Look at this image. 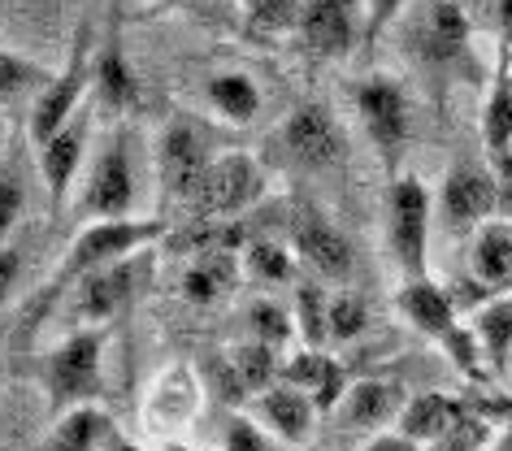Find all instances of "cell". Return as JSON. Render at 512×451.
Here are the masks:
<instances>
[{
  "label": "cell",
  "mask_w": 512,
  "mask_h": 451,
  "mask_svg": "<svg viewBox=\"0 0 512 451\" xmlns=\"http://www.w3.org/2000/svg\"><path fill=\"white\" fill-rule=\"evenodd\" d=\"M161 235H165V222H161V217H118V222H83L79 230H74L66 256H61L57 278L48 282L44 300L35 304V317H40L44 308H48V300H57L61 291H74L83 278L100 274V269L122 265V261H131V256L148 252Z\"/></svg>",
  "instance_id": "cell-1"
},
{
  "label": "cell",
  "mask_w": 512,
  "mask_h": 451,
  "mask_svg": "<svg viewBox=\"0 0 512 451\" xmlns=\"http://www.w3.org/2000/svg\"><path fill=\"white\" fill-rule=\"evenodd\" d=\"M139 170H135V144L126 126L113 131L92 148V161L79 178L70 209L83 222H118V217H139Z\"/></svg>",
  "instance_id": "cell-2"
},
{
  "label": "cell",
  "mask_w": 512,
  "mask_h": 451,
  "mask_svg": "<svg viewBox=\"0 0 512 451\" xmlns=\"http://www.w3.org/2000/svg\"><path fill=\"white\" fill-rule=\"evenodd\" d=\"M395 308H400L413 330H421L426 339L439 343L443 352L452 356V365L465 369L473 382L491 378V369H486V360H482V347L473 339V326L460 321V308L447 287H439L434 278H404L400 287H395Z\"/></svg>",
  "instance_id": "cell-3"
},
{
  "label": "cell",
  "mask_w": 512,
  "mask_h": 451,
  "mask_svg": "<svg viewBox=\"0 0 512 451\" xmlns=\"http://www.w3.org/2000/svg\"><path fill=\"white\" fill-rule=\"evenodd\" d=\"M92 79H96V31L87 27V22H79V31H74V44H70V53H66V66H61V74L48 79V87L35 96V105H31L27 135H31L35 148L48 144V139H53L61 126H70L87 109Z\"/></svg>",
  "instance_id": "cell-4"
},
{
  "label": "cell",
  "mask_w": 512,
  "mask_h": 451,
  "mask_svg": "<svg viewBox=\"0 0 512 451\" xmlns=\"http://www.w3.org/2000/svg\"><path fill=\"white\" fill-rule=\"evenodd\" d=\"M434 200L417 174H395L387 187V248L404 278H430Z\"/></svg>",
  "instance_id": "cell-5"
},
{
  "label": "cell",
  "mask_w": 512,
  "mask_h": 451,
  "mask_svg": "<svg viewBox=\"0 0 512 451\" xmlns=\"http://www.w3.org/2000/svg\"><path fill=\"white\" fill-rule=\"evenodd\" d=\"M265 191H270V174L252 152H217L213 165L204 170L196 200H191V213H196L200 226L235 222L239 213H248L265 200Z\"/></svg>",
  "instance_id": "cell-6"
},
{
  "label": "cell",
  "mask_w": 512,
  "mask_h": 451,
  "mask_svg": "<svg viewBox=\"0 0 512 451\" xmlns=\"http://www.w3.org/2000/svg\"><path fill=\"white\" fill-rule=\"evenodd\" d=\"M352 100H356V113H361L365 135L378 152L382 170H387V178H395L404 152H408V126H413L404 83L391 79V74H365V79L352 87Z\"/></svg>",
  "instance_id": "cell-7"
},
{
  "label": "cell",
  "mask_w": 512,
  "mask_h": 451,
  "mask_svg": "<svg viewBox=\"0 0 512 451\" xmlns=\"http://www.w3.org/2000/svg\"><path fill=\"white\" fill-rule=\"evenodd\" d=\"M100 360H105V334L100 326H79L66 334L53 352L40 360V378L53 404L79 408V404H96L100 395Z\"/></svg>",
  "instance_id": "cell-8"
},
{
  "label": "cell",
  "mask_w": 512,
  "mask_h": 451,
  "mask_svg": "<svg viewBox=\"0 0 512 451\" xmlns=\"http://www.w3.org/2000/svg\"><path fill=\"white\" fill-rule=\"evenodd\" d=\"M213 144L209 135L200 131L191 118H174L165 122V131L157 139V178H161V191L170 204H187L196 200V191L204 183V170L213 165Z\"/></svg>",
  "instance_id": "cell-9"
},
{
  "label": "cell",
  "mask_w": 512,
  "mask_h": 451,
  "mask_svg": "<svg viewBox=\"0 0 512 451\" xmlns=\"http://www.w3.org/2000/svg\"><path fill=\"white\" fill-rule=\"evenodd\" d=\"M291 248H296L300 261L313 269L317 282L343 287V282L356 274L352 239L343 235L322 209H313V204H300V209L291 213Z\"/></svg>",
  "instance_id": "cell-10"
},
{
  "label": "cell",
  "mask_w": 512,
  "mask_h": 451,
  "mask_svg": "<svg viewBox=\"0 0 512 451\" xmlns=\"http://www.w3.org/2000/svg\"><path fill=\"white\" fill-rule=\"evenodd\" d=\"M296 35L304 53L322 61L352 57V48L365 44V0H304Z\"/></svg>",
  "instance_id": "cell-11"
},
{
  "label": "cell",
  "mask_w": 512,
  "mask_h": 451,
  "mask_svg": "<svg viewBox=\"0 0 512 451\" xmlns=\"http://www.w3.org/2000/svg\"><path fill=\"white\" fill-rule=\"evenodd\" d=\"M439 217L452 235H473L491 217H499V183L495 170L473 161H460L447 170L439 187Z\"/></svg>",
  "instance_id": "cell-12"
},
{
  "label": "cell",
  "mask_w": 512,
  "mask_h": 451,
  "mask_svg": "<svg viewBox=\"0 0 512 451\" xmlns=\"http://www.w3.org/2000/svg\"><path fill=\"white\" fill-rule=\"evenodd\" d=\"M92 161V109H83L70 126L48 139V144L35 148V170H40L48 196H53L57 209H66L79 191V178Z\"/></svg>",
  "instance_id": "cell-13"
},
{
  "label": "cell",
  "mask_w": 512,
  "mask_h": 451,
  "mask_svg": "<svg viewBox=\"0 0 512 451\" xmlns=\"http://www.w3.org/2000/svg\"><path fill=\"white\" fill-rule=\"evenodd\" d=\"M92 96L100 109L118 113V118H131L139 109V79L126 61L122 48V14H118V0H109L105 9V35L96 44V79H92Z\"/></svg>",
  "instance_id": "cell-14"
},
{
  "label": "cell",
  "mask_w": 512,
  "mask_h": 451,
  "mask_svg": "<svg viewBox=\"0 0 512 451\" xmlns=\"http://www.w3.org/2000/svg\"><path fill=\"white\" fill-rule=\"evenodd\" d=\"M283 148L287 157L300 165V170H330L343 157V131L335 122V113L326 105H300L291 118L283 122Z\"/></svg>",
  "instance_id": "cell-15"
},
{
  "label": "cell",
  "mask_w": 512,
  "mask_h": 451,
  "mask_svg": "<svg viewBox=\"0 0 512 451\" xmlns=\"http://www.w3.org/2000/svg\"><path fill=\"white\" fill-rule=\"evenodd\" d=\"M469 278L491 295H512V217H491L469 235Z\"/></svg>",
  "instance_id": "cell-16"
},
{
  "label": "cell",
  "mask_w": 512,
  "mask_h": 451,
  "mask_svg": "<svg viewBox=\"0 0 512 451\" xmlns=\"http://www.w3.org/2000/svg\"><path fill=\"white\" fill-rule=\"evenodd\" d=\"M256 404H261V425L270 434H278L287 447H304L313 438V425H317V404L309 391H300V386L291 382H274L270 391L256 395Z\"/></svg>",
  "instance_id": "cell-17"
},
{
  "label": "cell",
  "mask_w": 512,
  "mask_h": 451,
  "mask_svg": "<svg viewBox=\"0 0 512 451\" xmlns=\"http://www.w3.org/2000/svg\"><path fill=\"white\" fill-rule=\"evenodd\" d=\"M408 408V395L400 382H387V378H365L348 386V395H343V425L348 430H365V434H378L387 430L391 421H400Z\"/></svg>",
  "instance_id": "cell-18"
},
{
  "label": "cell",
  "mask_w": 512,
  "mask_h": 451,
  "mask_svg": "<svg viewBox=\"0 0 512 451\" xmlns=\"http://www.w3.org/2000/svg\"><path fill=\"white\" fill-rule=\"evenodd\" d=\"M278 382H291V386H300V391H309L322 417H326V412H335L343 404V395H348L343 365L335 356H326L322 347H304V352L287 356L283 360V378H278Z\"/></svg>",
  "instance_id": "cell-19"
},
{
  "label": "cell",
  "mask_w": 512,
  "mask_h": 451,
  "mask_svg": "<svg viewBox=\"0 0 512 451\" xmlns=\"http://www.w3.org/2000/svg\"><path fill=\"white\" fill-rule=\"evenodd\" d=\"M469 421L473 417H469V408L460 404V399L430 391V395L408 399V408L400 417V434L413 438L417 447H439L443 438H452L460 425H469Z\"/></svg>",
  "instance_id": "cell-20"
},
{
  "label": "cell",
  "mask_w": 512,
  "mask_h": 451,
  "mask_svg": "<svg viewBox=\"0 0 512 451\" xmlns=\"http://www.w3.org/2000/svg\"><path fill=\"white\" fill-rule=\"evenodd\" d=\"M243 282V261L230 248H204L191 256L187 274H183V295L191 304H217L226 295H235Z\"/></svg>",
  "instance_id": "cell-21"
},
{
  "label": "cell",
  "mask_w": 512,
  "mask_h": 451,
  "mask_svg": "<svg viewBox=\"0 0 512 451\" xmlns=\"http://www.w3.org/2000/svg\"><path fill=\"white\" fill-rule=\"evenodd\" d=\"M417 48L434 66H447L469 48V18L456 0H430L426 18L417 27Z\"/></svg>",
  "instance_id": "cell-22"
},
{
  "label": "cell",
  "mask_w": 512,
  "mask_h": 451,
  "mask_svg": "<svg viewBox=\"0 0 512 451\" xmlns=\"http://www.w3.org/2000/svg\"><path fill=\"white\" fill-rule=\"evenodd\" d=\"M135 287V256L131 261H122V265H109V269H100V274L92 278H83L79 287V300H74V317L87 321V326H100V321H109L113 313L122 308V300L131 295Z\"/></svg>",
  "instance_id": "cell-23"
},
{
  "label": "cell",
  "mask_w": 512,
  "mask_h": 451,
  "mask_svg": "<svg viewBox=\"0 0 512 451\" xmlns=\"http://www.w3.org/2000/svg\"><path fill=\"white\" fill-rule=\"evenodd\" d=\"M196 404H200V391H196V378L187 369H165L157 382H152V395H148V421L157 430H183V425L196 417Z\"/></svg>",
  "instance_id": "cell-24"
},
{
  "label": "cell",
  "mask_w": 512,
  "mask_h": 451,
  "mask_svg": "<svg viewBox=\"0 0 512 451\" xmlns=\"http://www.w3.org/2000/svg\"><path fill=\"white\" fill-rule=\"evenodd\" d=\"M204 96H209L213 118H222L226 126H248V122H256V113H261V87L243 70H217L213 79L204 83Z\"/></svg>",
  "instance_id": "cell-25"
},
{
  "label": "cell",
  "mask_w": 512,
  "mask_h": 451,
  "mask_svg": "<svg viewBox=\"0 0 512 451\" xmlns=\"http://www.w3.org/2000/svg\"><path fill=\"white\" fill-rule=\"evenodd\" d=\"M113 430V417L100 404H79L66 408L53 425V438H48V451H105Z\"/></svg>",
  "instance_id": "cell-26"
},
{
  "label": "cell",
  "mask_w": 512,
  "mask_h": 451,
  "mask_svg": "<svg viewBox=\"0 0 512 451\" xmlns=\"http://www.w3.org/2000/svg\"><path fill=\"white\" fill-rule=\"evenodd\" d=\"M473 339L491 373H504L512 365V295H495L473 313Z\"/></svg>",
  "instance_id": "cell-27"
},
{
  "label": "cell",
  "mask_w": 512,
  "mask_h": 451,
  "mask_svg": "<svg viewBox=\"0 0 512 451\" xmlns=\"http://www.w3.org/2000/svg\"><path fill=\"white\" fill-rule=\"evenodd\" d=\"M226 373H230V382H235V395H261L283 378V365H278L274 347L252 339V343H243L226 356Z\"/></svg>",
  "instance_id": "cell-28"
},
{
  "label": "cell",
  "mask_w": 512,
  "mask_h": 451,
  "mask_svg": "<svg viewBox=\"0 0 512 451\" xmlns=\"http://www.w3.org/2000/svg\"><path fill=\"white\" fill-rule=\"evenodd\" d=\"M243 274H252L265 287H287L296 278V248L278 239H252L243 248Z\"/></svg>",
  "instance_id": "cell-29"
},
{
  "label": "cell",
  "mask_w": 512,
  "mask_h": 451,
  "mask_svg": "<svg viewBox=\"0 0 512 451\" xmlns=\"http://www.w3.org/2000/svg\"><path fill=\"white\" fill-rule=\"evenodd\" d=\"M482 144L491 157L512 152V83L504 70L495 74L491 92H486V105H482Z\"/></svg>",
  "instance_id": "cell-30"
},
{
  "label": "cell",
  "mask_w": 512,
  "mask_h": 451,
  "mask_svg": "<svg viewBox=\"0 0 512 451\" xmlns=\"http://www.w3.org/2000/svg\"><path fill=\"white\" fill-rule=\"evenodd\" d=\"M330 291L322 282H300L296 287V330L304 334V347H322L330 339Z\"/></svg>",
  "instance_id": "cell-31"
},
{
  "label": "cell",
  "mask_w": 512,
  "mask_h": 451,
  "mask_svg": "<svg viewBox=\"0 0 512 451\" xmlns=\"http://www.w3.org/2000/svg\"><path fill=\"white\" fill-rule=\"evenodd\" d=\"M248 330H252L256 343L283 352V347L296 339V313L283 308L278 300H252V308H248Z\"/></svg>",
  "instance_id": "cell-32"
},
{
  "label": "cell",
  "mask_w": 512,
  "mask_h": 451,
  "mask_svg": "<svg viewBox=\"0 0 512 451\" xmlns=\"http://www.w3.org/2000/svg\"><path fill=\"white\" fill-rule=\"evenodd\" d=\"M326 330H330V339H335V343L361 339V334L369 330V308H365L361 295L348 291V287L330 291V321H326Z\"/></svg>",
  "instance_id": "cell-33"
},
{
  "label": "cell",
  "mask_w": 512,
  "mask_h": 451,
  "mask_svg": "<svg viewBox=\"0 0 512 451\" xmlns=\"http://www.w3.org/2000/svg\"><path fill=\"white\" fill-rule=\"evenodd\" d=\"M222 447L226 451H296V447H287L278 434L265 430L256 417H248V412H230V417H226Z\"/></svg>",
  "instance_id": "cell-34"
},
{
  "label": "cell",
  "mask_w": 512,
  "mask_h": 451,
  "mask_svg": "<svg viewBox=\"0 0 512 451\" xmlns=\"http://www.w3.org/2000/svg\"><path fill=\"white\" fill-rule=\"evenodd\" d=\"M239 5H243V18H248L252 31L287 35V31H296L304 0H239Z\"/></svg>",
  "instance_id": "cell-35"
},
{
  "label": "cell",
  "mask_w": 512,
  "mask_h": 451,
  "mask_svg": "<svg viewBox=\"0 0 512 451\" xmlns=\"http://www.w3.org/2000/svg\"><path fill=\"white\" fill-rule=\"evenodd\" d=\"M48 79H53V74H44L35 61L0 48V96H18V92H27V87H40L44 92Z\"/></svg>",
  "instance_id": "cell-36"
},
{
  "label": "cell",
  "mask_w": 512,
  "mask_h": 451,
  "mask_svg": "<svg viewBox=\"0 0 512 451\" xmlns=\"http://www.w3.org/2000/svg\"><path fill=\"white\" fill-rule=\"evenodd\" d=\"M22 213H27V187L14 170H0V248L14 239Z\"/></svg>",
  "instance_id": "cell-37"
},
{
  "label": "cell",
  "mask_w": 512,
  "mask_h": 451,
  "mask_svg": "<svg viewBox=\"0 0 512 451\" xmlns=\"http://www.w3.org/2000/svg\"><path fill=\"white\" fill-rule=\"evenodd\" d=\"M408 9V0H365V44H378Z\"/></svg>",
  "instance_id": "cell-38"
},
{
  "label": "cell",
  "mask_w": 512,
  "mask_h": 451,
  "mask_svg": "<svg viewBox=\"0 0 512 451\" xmlns=\"http://www.w3.org/2000/svg\"><path fill=\"white\" fill-rule=\"evenodd\" d=\"M18 278H22V248H14V243H5V248H0V308L14 300Z\"/></svg>",
  "instance_id": "cell-39"
},
{
  "label": "cell",
  "mask_w": 512,
  "mask_h": 451,
  "mask_svg": "<svg viewBox=\"0 0 512 451\" xmlns=\"http://www.w3.org/2000/svg\"><path fill=\"white\" fill-rule=\"evenodd\" d=\"M361 451H421V447L413 443V438H404L400 430H395V434H374Z\"/></svg>",
  "instance_id": "cell-40"
},
{
  "label": "cell",
  "mask_w": 512,
  "mask_h": 451,
  "mask_svg": "<svg viewBox=\"0 0 512 451\" xmlns=\"http://www.w3.org/2000/svg\"><path fill=\"white\" fill-rule=\"evenodd\" d=\"M495 22H499V44L512 48V0H495Z\"/></svg>",
  "instance_id": "cell-41"
},
{
  "label": "cell",
  "mask_w": 512,
  "mask_h": 451,
  "mask_svg": "<svg viewBox=\"0 0 512 451\" xmlns=\"http://www.w3.org/2000/svg\"><path fill=\"white\" fill-rule=\"evenodd\" d=\"M105 451H157V447H144V443H135V438H122V434H113Z\"/></svg>",
  "instance_id": "cell-42"
},
{
  "label": "cell",
  "mask_w": 512,
  "mask_h": 451,
  "mask_svg": "<svg viewBox=\"0 0 512 451\" xmlns=\"http://www.w3.org/2000/svg\"><path fill=\"white\" fill-rule=\"evenodd\" d=\"M499 70H504L508 83H512V48H504V61H499Z\"/></svg>",
  "instance_id": "cell-43"
},
{
  "label": "cell",
  "mask_w": 512,
  "mask_h": 451,
  "mask_svg": "<svg viewBox=\"0 0 512 451\" xmlns=\"http://www.w3.org/2000/svg\"><path fill=\"white\" fill-rule=\"evenodd\" d=\"M165 451H209V447H196V443H170Z\"/></svg>",
  "instance_id": "cell-44"
},
{
  "label": "cell",
  "mask_w": 512,
  "mask_h": 451,
  "mask_svg": "<svg viewBox=\"0 0 512 451\" xmlns=\"http://www.w3.org/2000/svg\"><path fill=\"white\" fill-rule=\"evenodd\" d=\"M165 5H191V0H165Z\"/></svg>",
  "instance_id": "cell-45"
}]
</instances>
